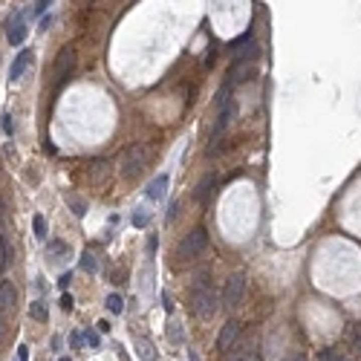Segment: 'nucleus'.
I'll return each instance as SVG.
<instances>
[{"label": "nucleus", "instance_id": "18", "mask_svg": "<svg viewBox=\"0 0 361 361\" xmlns=\"http://www.w3.org/2000/svg\"><path fill=\"white\" fill-rule=\"evenodd\" d=\"M104 306H107V312H113V315L125 312V301H122V295H107Z\"/></svg>", "mask_w": 361, "mask_h": 361}, {"label": "nucleus", "instance_id": "2", "mask_svg": "<svg viewBox=\"0 0 361 361\" xmlns=\"http://www.w3.org/2000/svg\"><path fill=\"white\" fill-rule=\"evenodd\" d=\"M205 246H208V231H205V228H194V231L188 234L182 243L176 246V260L188 263V260H194V257L202 255V252H205Z\"/></svg>", "mask_w": 361, "mask_h": 361}, {"label": "nucleus", "instance_id": "5", "mask_svg": "<svg viewBox=\"0 0 361 361\" xmlns=\"http://www.w3.org/2000/svg\"><path fill=\"white\" fill-rule=\"evenodd\" d=\"M240 335H243V324L237 321V318H228L225 324H222V329H220V335H217V349H231L237 341H240Z\"/></svg>", "mask_w": 361, "mask_h": 361}, {"label": "nucleus", "instance_id": "9", "mask_svg": "<svg viewBox=\"0 0 361 361\" xmlns=\"http://www.w3.org/2000/svg\"><path fill=\"white\" fill-rule=\"evenodd\" d=\"M18 303V292H15L12 280H0V312H12Z\"/></svg>", "mask_w": 361, "mask_h": 361}, {"label": "nucleus", "instance_id": "21", "mask_svg": "<svg viewBox=\"0 0 361 361\" xmlns=\"http://www.w3.org/2000/svg\"><path fill=\"white\" fill-rule=\"evenodd\" d=\"M81 269L84 272H95V269H98V260H95L93 252H84L81 255Z\"/></svg>", "mask_w": 361, "mask_h": 361}, {"label": "nucleus", "instance_id": "28", "mask_svg": "<svg viewBox=\"0 0 361 361\" xmlns=\"http://www.w3.org/2000/svg\"><path fill=\"white\" fill-rule=\"evenodd\" d=\"M176 214H179V202H171V208H168V220L174 222V220H176Z\"/></svg>", "mask_w": 361, "mask_h": 361}, {"label": "nucleus", "instance_id": "1", "mask_svg": "<svg viewBox=\"0 0 361 361\" xmlns=\"http://www.w3.org/2000/svg\"><path fill=\"white\" fill-rule=\"evenodd\" d=\"M217 309H220V292L214 286H199V289L191 292V312L197 315L199 321L214 318Z\"/></svg>", "mask_w": 361, "mask_h": 361}, {"label": "nucleus", "instance_id": "20", "mask_svg": "<svg viewBox=\"0 0 361 361\" xmlns=\"http://www.w3.org/2000/svg\"><path fill=\"white\" fill-rule=\"evenodd\" d=\"M29 315H32L35 321H41V324H47V306H44V301H32Z\"/></svg>", "mask_w": 361, "mask_h": 361}, {"label": "nucleus", "instance_id": "37", "mask_svg": "<svg viewBox=\"0 0 361 361\" xmlns=\"http://www.w3.org/2000/svg\"><path fill=\"white\" fill-rule=\"evenodd\" d=\"M0 214H3V197H0Z\"/></svg>", "mask_w": 361, "mask_h": 361}, {"label": "nucleus", "instance_id": "17", "mask_svg": "<svg viewBox=\"0 0 361 361\" xmlns=\"http://www.w3.org/2000/svg\"><path fill=\"white\" fill-rule=\"evenodd\" d=\"M67 255V243H61V240H52V243H47V257L49 260H58V257Z\"/></svg>", "mask_w": 361, "mask_h": 361}, {"label": "nucleus", "instance_id": "19", "mask_svg": "<svg viewBox=\"0 0 361 361\" xmlns=\"http://www.w3.org/2000/svg\"><path fill=\"white\" fill-rule=\"evenodd\" d=\"M67 205L75 211V217H84V214H87V202H84L81 197H75V194H67Z\"/></svg>", "mask_w": 361, "mask_h": 361}, {"label": "nucleus", "instance_id": "30", "mask_svg": "<svg viewBox=\"0 0 361 361\" xmlns=\"http://www.w3.org/2000/svg\"><path fill=\"white\" fill-rule=\"evenodd\" d=\"M87 341H90V344H93V347H98V335H95L93 329H90V332H87Z\"/></svg>", "mask_w": 361, "mask_h": 361}, {"label": "nucleus", "instance_id": "27", "mask_svg": "<svg viewBox=\"0 0 361 361\" xmlns=\"http://www.w3.org/2000/svg\"><path fill=\"white\" fill-rule=\"evenodd\" d=\"M18 361H29V347H26V344L18 347Z\"/></svg>", "mask_w": 361, "mask_h": 361}, {"label": "nucleus", "instance_id": "16", "mask_svg": "<svg viewBox=\"0 0 361 361\" xmlns=\"http://www.w3.org/2000/svg\"><path fill=\"white\" fill-rule=\"evenodd\" d=\"M249 355H252V347H249V344H234L231 355L225 361H249Z\"/></svg>", "mask_w": 361, "mask_h": 361}, {"label": "nucleus", "instance_id": "4", "mask_svg": "<svg viewBox=\"0 0 361 361\" xmlns=\"http://www.w3.org/2000/svg\"><path fill=\"white\" fill-rule=\"evenodd\" d=\"M243 295H246V272H234L231 278H228V283H225L222 295H220V306L234 309V306H240Z\"/></svg>", "mask_w": 361, "mask_h": 361}, {"label": "nucleus", "instance_id": "11", "mask_svg": "<svg viewBox=\"0 0 361 361\" xmlns=\"http://www.w3.org/2000/svg\"><path fill=\"white\" fill-rule=\"evenodd\" d=\"M26 35H29V29H26V24L21 21V18H15L12 24H9V44H15V47H21L26 41Z\"/></svg>", "mask_w": 361, "mask_h": 361}, {"label": "nucleus", "instance_id": "33", "mask_svg": "<svg viewBox=\"0 0 361 361\" xmlns=\"http://www.w3.org/2000/svg\"><path fill=\"white\" fill-rule=\"evenodd\" d=\"M289 361H303V352H292Z\"/></svg>", "mask_w": 361, "mask_h": 361}, {"label": "nucleus", "instance_id": "15", "mask_svg": "<svg viewBox=\"0 0 361 361\" xmlns=\"http://www.w3.org/2000/svg\"><path fill=\"white\" fill-rule=\"evenodd\" d=\"M214 188H217V176H208V179H202L197 185V199L199 202H205V199L214 194Z\"/></svg>", "mask_w": 361, "mask_h": 361}, {"label": "nucleus", "instance_id": "25", "mask_svg": "<svg viewBox=\"0 0 361 361\" xmlns=\"http://www.w3.org/2000/svg\"><path fill=\"white\" fill-rule=\"evenodd\" d=\"M168 329H171V332H168V335H171V341H174V344H179V341H182V332H179V326L171 324Z\"/></svg>", "mask_w": 361, "mask_h": 361}, {"label": "nucleus", "instance_id": "35", "mask_svg": "<svg viewBox=\"0 0 361 361\" xmlns=\"http://www.w3.org/2000/svg\"><path fill=\"white\" fill-rule=\"evenodd\" d=\"M355 352L361 355V335H358V341H355Z\"/></svg>", "mask_w": 361, "mask_h": 361}, {"label": "nucleus", "instance_id": "7", "mask_svg": "<svg viewBox=\"0 0 361 361\" xmlns=\"http://www.w3.org/2000/svg\"><path fill=\"white\" fill-rule=\"evenodd\" d=\"M75 61H78V55H75V49L72 47H64L58 52V58H55V75H58V81H67V78L72 75Z\"/></svg>", "mask_w": 361, "mask_h": 361}, {"label": "nucleus", "instance_id": "29", "mask_svg": "<svg viewBox=\"0 0 361 361\" xmlns=\"http://www.w3.org/2000/svg\"><path fill=\"white\" fill-rule=\"evenodd\" d=\"M70 283H72V275H61V278H58V286H61V289H67Z\"/></svg>", "mask_w": 361, "mask_h": 361}, {"label": "nucleus", "instance_id": "23", "mask_svg": "<svg viewBox=\"0 0 361 361\" xmlns=\"http://www.w3.org/2000/svg\"><path fill=\"white\" fill-rule=\"evenodd\" d=\"M148 222H151V211L139 208V211H136V214H133V225H136V228H145Z\"/></svg>", "mask_w": 361, "mask_h": 361}, {"label": "nucleus", "instance_id": "24", "mask_svg": "<svg viewBox=\"0 0 361 361\" xmlns=\"http://www.w3.org/2000/svg\"><path fill=\"white\" fill-rule=\"evenodd\" d=\"M0 128H3V133H6V136H12V116H9V113H3V118H0Z\"/></svg>", "mask_w": 361, "mask_h": 361}, {"label": "nucleus", "instance_id": "12", "mask_svg": "<svg viewBox=\"0 0 361 361\" xmlns=\"http://www.w3.org/2000/svg\"><path fill=\"white\" fill-rule=\"evenodd\" d=\"M29 61H32V52H29V49H24V52H21V55L15 58V64H12V72H9V78H12V81H18V78L24 75V70L29 67Z\"/></svg>", "mask_w": 361, "mask_h": 361}, {"label": "nucleus", "instance_id": "26", "mask_svg": "<svg viewBox=\"0 0 361 361\" xmlns=\"http://www.w3.org/2000/svg\"><path fill=\"white\" fill-rule=\"evenodd\" d=\"M72 306H75V303H72V295H64V298H61V309H64V312H70Z\"/></svg>", "mask_w": 361, "mask_h": 361}, {"label": "nucleus", "instance_id": "8", "mask_svg": "<svg viewBox=\"0 0 361 361\" xmlns=\"http://www.w3.org/2000/svg\"><path fill=\"white\" fill-rule=\"evenodd\" d=\"M234 113H237V107H234V101H222L220 104V116H217V125H214V139H220L222 133H225V128L234 122Z\"/></svg>", "mask_w": 361, "mask_h": 361}, {"label": "nucleus", "instance_id": "32", "mask_svg": "<svg viewBox=\"0 0 361 361\" xmlns=\"http://www.w3.org/2000/svg\"><path fill=\"white\" fill-rule=\"evenodd\" d=\"M47 6H49V3H44V0H41V3H35V15H41L44 9H47Z\"/></svg>", "mask_w": 361, "mask_h": 361}, {"label": "nucleus", "instance_id": "10", "mask_svg": "<svg viewBox=\"0 0 361 361\" xmlns=\"http://www.w3.org/2000/svg\"><path fill=\"white\" fill-rule=\"evenodd\" d=\"M228 75H231L228 81H231L234 87H237V84H246L249 78H252V75H255V64H234Z\"/></svg>", "mask_w": 361, "mask_h": 361}, {"label": "nucleus", "instance_id": "22", "mask_svg": "<svg viewBox=\"0 0 361 361\" xmlns=\"http://www.w3.org/2000/svg\"><path fill=\"white\" fill-rule=\"evenodd\" d=\"M32 231H35V237H41V240H47V220L38 214L35 220H32Z\"/></svg>", "mask_w": 361, "mask_h": 361}, {"label": "nucleus", "instance_id": "13", "mask_svg": "<svg viewBox=\"0 0 361 361\" xmlns=\"http://www.w3.org/2000/svg\"><path fill=\"white\" fill-rule=\"evenodd\" d=\"M165 188H168V174L156 176L151 185H148V197H151V199H162L165 197Z\"/></svg>", "mask_w": 361, "mask_h": 361}, {"label": "nucleus", "instance_id": "31", "mask_svg": "<svg viewBox=\"0 0 361 361\" xmlns=\"http://www.w3.org/2000/svg\"><path fill=\"white\" fill-rule=\"evenodd\" d=\"M81 341H84V338L78 335V332H72V347H81Z\"/></svg>", "mask_w": 361, "mask_h": 361}, {"label": "nucleus", "instance_id": "3", "mask_svg": "<svg viewBox=\"0 0 361 361\" xmlns=\"http://www.w3.org/2000/svg\"><path fill=\"white\" fill-rule=\"evenodd\" d=\"M148 159H151V148H148V145H133V148H128L125 162H122V174L128 176V179L142 174L145 165H148Z\"/></svg>", "mask_w": 361, "mask_h": 361}, {"label": "nucleus", "instance_id": "14", "mask_svg": "<svg viewBox=\"0 0 361 361\" xmlns=\"http://www.w3.org/2000/svg\"><path fill=\"white\" fill-rule=\"evenodd\" d=\"M136 352H139L142 361H153L156 358V347H153L148 338H136Z\"/></svg>", "mask_w": 361, "mask_h": 361}, {"label": "nucleus", "instance_id": "36", "mask_svg": "<svg viewBox=\"0 0 361 361\" xmlns=\"http://www.w3.org/2000/svg\"><path fill=\"white\" fill-rule=\"evenodd\" d=\"M3 329H6V324H3V318H0V335H3Z\"/></svg>", "mask_w": 361, "mask_h": 361}, {"label": "nucleus", "instance_id": "6", "mask_svg": "<svg viewBox=\"0 0 361 361\" xmlns=\"http://www.w3.org/2000/svg\"><path fill=\"white\" fill-rule=\"evenodd\" d=\"M257 55H260V47H257V44H252V41H249V35L240 38V41H234V47H231L234 64H255Z\"/></svg>", "mask_w": 361, "mask_h": 361}, {"label": "nucleus", "instance_id": "38", "mask_svg": "<svg viewBox=\"0 0 361 361\" xmlns=\"http://www.w3.org/2000/svg\"><path fill=\"white\" fill-rule=\"evenodd\" d=\"M61 361H72V358H61Z\"/></svg>", "mask_w": 361, "mask_h": 361}, {"label": "nucleus", "instance_id": "34", "mask_svg": "<svg viewBox=\"0 0 361 361\" xmlns=\"http://www.w3.org/2000/svg\"><path fill=\"white\" fill-rule=\"evenodd\" d=\"M249 361H260V355H257V349H252V355H249Z\"/></svg>", "mask_w": 361, "mask_h": 361}]
</instances>
